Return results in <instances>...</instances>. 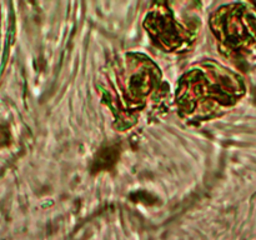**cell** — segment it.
<instances>
[{
	"label": "cell",
	"mask_w": 256,
	"mask_h": 240,
	"mask_svg": "<svg viewBox=\"0 0 256 240\" xmlns=\"http://www.w3.org/2000/svg\"><path fill=\"white\" fill-rule=\"evenodd\" d=\"M148 29L155 39L166 49H175L184 42V32L174 22L172 18L168 19L164 14H154L148 16Z\"/></svg>",
	"instance_id": "1"
},
{
	"label": "cell",
	"mask_w": 256,
	"mask_h": 240,
	"mask_svg": "<svg viewBox=\"0 0 256 240\" xmlns=\"http://www.w3.org/2000/svg\"><path fill=\"white\" fill-rule=\"evenodd\" d=\"M119 158V149L116 146H108L98 152L96 158L94 159L92 170L100 172V170L110 169L116 162Z\"/></svg>",
	"instance_id": "2"
}]
</instances>
